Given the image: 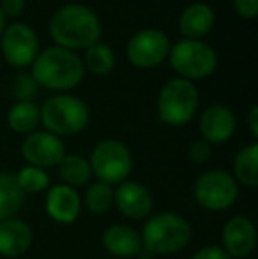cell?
I'll return each mask as SVG.
<instances>
[{
	"label": "cell",
	"mask_w": 258,
	"mask_h": 259,
	"mask_svg": "<svg viewBox=\"0 0 258 259\" xmlns=\"http://www.w3.org/2000/svg\"><path fill=\"white\" fill-rule=\"evenodd\" d=\"M38 83L32 78V74H18L11 83V96L16 99V103H34L38 96Z\"/></svg>",
	"instance_id": "26"
},
{
	"label": "cell",
	"mask_w": 258,
	"mask_h": 259,
	"mask_svg": "<svg viewBox=\"0 0 258 259\" xmlns=\"http://www.w3.org/2000/svg\"><path fill=\"white\" fill-rule=\"evenodd\" d=\"M32 78L38 87L65 92L78 87L85 74L82 58L71 50L52 46L38 53L32 62Z\"/></svg>",
	"instance_id": "2"
},
{
	"label": "cell",
	"mask_w": 258,
	"mask_h": 259,
	"mask_svg": "<svg viewBox=\"0 0 258 259\" xmlns=\"http://www.w3.org/2000/svg\"><path fill=\"white\" fill-rule=\"evenodd\" d=\"M198 109V90L184 78H172L163 85L158 97V115L170 127H182L193 120Z\"/></svg>",
	"instance_id": "5"
},
{
	"label": "cell",
	"mask_w": 258,
	"mask_h": 259,
	"mask_svg": "<svg viewBox=\"0 0 258 259\" xmlns=\"http://www.w3.org/2000/svg\"><path fill=\"white\" fill-rule=\"evenodd\" d=\"M21 154L28 166L48 169V167L59 166V162L64 159L65 145L62 138L48 131H34L25 138L21 145Z\"/></svg>",
	"instance_id": "11"
},
{
	"label": "cell",
	"mask_w": 258,
	"mask_h": 259,
	"mask_svg": "<svg viewBox=\"0 0 258 259\" xmlns=\"http://www.w3.org/2000/svg\"><path fill=\"white\" fill-rule=\"evenodd\" d=\"M248 127L253 138H258V106H253L248 113Z\"/></svg>",
	"instance_id": "31"
},
{
	"label": "cell",
	"mask_w": 258,
	"mask_h": 259,
	"mask_svg": "<svg viewBox=\"0 0 258 259\" xmlns=\"http://www.w3.org/2000/svg\"><path fill=\"white\" fill-rule=\"evenodd\" d=\"M25 203V192L20 189L16 177L9 171H0V221L13 219Z\"/></svg>",
	"instance_id": "19"
},
{
	"label": "cell",
	"mask_w": 258,
	"mask_h": 259,
	"mask_svg": "<svg viewBox=\"0 0 258 259\" xmlns=\"http://www.w3.org/2000/svg\"><path fill=\"white\" fill-rule=\"evenodd\" d=\"M234 7L239 16L242 18H256L258 14V0H234Z\"/></svg>",
	"instance_id": "29"
},
{
	"label": "cell",
	"mask_w": 258,
	"mask_h": 259,
	"mask_svg": "<svg viewBox=\"0 0 258 259\" xmlns=\"http://www.w3.org/2000/svg\"><path fill=\"white\" fill-rule=\"evenodd\" d=\"M57 167H59V175L64 180V184L72 189L87 185L90 177H92V169H90L89 160L85 157L76 154H65Z\"/></svg>",
	"instance_id": "21"
},
{
	"label": "cell",
	"mask_w": 258,
	"mask_h": 259,
	"mask_svg": "<svg viewBox=\"0 0 258 259\" xmlns=\"http://www.w3.org/2000/svg\"><path fill=\"white\" fill-rule=\"evenodd\" d=\"M45 208L52 221L59 222V224H72L82 211V198L76 192V189L69 187V185H53L46 192Z\"/></svg>",
	"instance_id": "15"
},
{
	"label": "cell",
	"mask_w": 258,
	"mask_h": 259,
	"mask_svg": "<svg viewBox=\"0 0 258 259\" xmlns=\"http://www.w3.org/2000/svg\"><path fill=\"white\" fill-rule=\"evenodd\" d=\"M198 127L202 140L210 145H221L227 143L237 131V116L227 104H210L203 109Z\"/></svg>",
	"instance_id": "13"
},
{
	"label": "cell",
	"mask_w": 258,
	"mask_h": 259,
	"mask_svg": "<svg viewBox=\"0 0 258 259\" xmlns=\"http://www.w3.org/2000/svg\"><path fill=\"white\" fill-rule=\"evenodd\" d=\"M193 194L202 208L209 211H223L237 201L239 184L228 171L209 169L196 178Z\"/></svg>",
	"instance_id": "8"
},
{
	"label": "cell",
	"mask_w": 258,
	"mask_h": 259,
	"mask_svg": "<svg viewBox=\"0 0 258 259\" xmlns=\"http://www.w3.org/2000/svg\"><path fill=\"white\" fill-rule=\"evenodd\" d=\"M223 249L232 259H246L256 247V228L244 215L230 217L221 231Z\"/></svg>",
	"instance_id": "12"
},
{
	"label": "cell",
	"mask_w": 258,
	"mask_h": 259,
	"mask_svg": "<svg viewBox=\"0 0 258 259\" xmlns=\"http://www.w3.org/2000/svg\"><path fill=\"white\" fill-rule=\"evenodd\" d=\"M101 242H103V247L108 254L121 259L134 257L143 250L140 233H136L126 224L108 226L101 236Z\"/></svg>",
	"instance_id": "17"
},
{
	"label": "cell",
	"mask_w": 258,
	"mask_h": 259,
	"mask_svg": "<svg viewBox=\"0 0 258 259\" xmlns=\"http://www.w3.org/2000/svg\"><path fill=\"white\" fill-rule=\"evenodd\" d=\"M41 113V123L45 131L55 134V136H75L80 134L90 120L89 106L80 97L60 94L45 101L39 108Z\"/></svg>",
	"instance_id": "4"
},
{
	"label": "cell",
	"mask_w": 258,
	"mask_h": 259,
	"mask_svg": "<svg viewBox=\"0 0 258 259\" xmlns=\"http://www.w3.org/2000/svg\"><path fill=\"white\" fill-rule=\"evenodd\" d=\"M89 164L92 175H96L99 182L119 185L133 169V155L122 141L103 140L92 148Z\"/></svg>",
	"instance_id": "7"
},
{
	"label": "cell",
	"mask_w": 258,
	"mask_h": 259,
	"mask_svg": "<svg viewBox=\"0 0 258 259\" xmlns=\"http://www.w3.org/2000/svg\"><path fill=\"white\" fill-rule=\"evenodd\" d=\"M4 16H20L25 11V0H0Z\"/></svg>",
	"instance_id": "30"
},
{
	"label": "cell",
	"mask_w": 258,
	"mask_h": 259,
	"mask_svg": "<svg viewBox=\"0 0 258 259\" xmlns=\"http://www.w3.org/2000/svg\"><path fill=\"white\" fill-rule=\"evenodd\" d=\"M234 178L237 184H242L248 189L258 185V145L249 143L241 148L234 160Z\"/></svg>",
	"instance_id": "20"
},
{
	"label": "cell",
	"mask_w": 258,
	"mask_h": 259,
	"mask_svg": "<svg viewBox=\"0 0 258 259\" xmlns=\"http://www.w3.org/2000/svg\"><path fill=\"white\" fill-rule=\"evenodd\" d=\"M170 39L163 30L145 28L133 35L126 46V57L134 67L152 69L159 65L170 53Z\"/></svg>",
	"instance_id": "9"
},
{
	"label": "cell",
	"mask_w": 258,
	"mask_h": 259,
	"mask_svg": "<svg viewBox=\"0 0 258 259\" xmlns=\"http://www.w3.org/2000/svg\"><path fill=\"white\" fill-rule=\"evenodd\" d=\"M188 155H190V159L193 160L195 164H203L210 159V155H212V145H210L209 141L202 140V138H200V140H195L193 143L190 145Z\"/></svg>",
	"instance_id": "27"
},
{
	"label": "cell",
	"mask_w": 258,
	"mask_h": 259,
	"mask_svg": "<svg viewBox=\"0 0 258 259\" xmlns=\"http://www.w3.org/2000/svg\"><path fill=\"white\" fill-rule=\"evenodd\" d=\"M14 177H16L18 185L25 194H39V192H45L50 189V175L41 167L27 164Z\"/></svg>",
	"instance_id": "25"
},
{
	"label": "cell",
	"mask_w": 258,
	"mask_h": 259,
	"mask_svg": "<svg viewBox=\"0 0 258 259\" xmlns=\"http://www.w3.org/2000/svg\"><path fill=\"white\" fill-rule=\"evenodd\" d=\"M4 28H6V16H4L2 9H0V37H2V34H4Z\"/></svg>",
	"instance_id": "32"
},
{
	"label": "cell",
	"mask_w": 258,
	"mask_h": 259,
	"mask_svg": "<svg viewBox=\"0 0 258 259\" xmlns=\"http://www.w3.org/2000/svg\"><path fill=\"white\" fill-rule=\"evenodd\" d=\"M114 205L124 217L131 221H141L152 213V194L143 184L134 180H124L117 185L114 196Z\"/></svg>",
	"instance_id": "14"
},
{
	"label": "cell",
	"mask_w": 258,
	"mask_h": 259,
	"mask_svg": "<svg viewBox=\"0 0 258 259\" xmlns=\"http://www.w3.org/2000/svg\"><path fill=\"white\" fill-rule=\"evenodd\" d=\"M141 247L149 254L168 256L182 250L191 240V224L179 213L159 211L145 221L140 233Z\"/></svg>",
	"instance_id": "3"
},
{
	"label": "cell",
	"mask_w": 258,
	"mask_h": 259,
	"mask_svg": "<svg viewBox=\"0 0 258 259\" xmlns=\"http://www.w3.org/2000/svg\"><path fill=\"white\" fill-rule=\"evenodd\" d=\"M83 67H87L94 74L104 76L114 71L115 67V53L104 42L97 41L96 45L89 46L85 50V58H83Z\"/></svg>",
	"instance_id": "23"
},
{
	"label": "cell",
	"mask_w": 258,
	"mask_h": 259,
	"mask_svg": "<svg viewBox=\"0 0 258 259\" xmlns=\"http://www.w3.org/2000/svg\"><path fill=\"white\" fill-rule=\"evenodd\" d=\"M168 60L173 71L184 79L209 78L217 67V55L207 42L198 39H180L170 48Z\"/></svg>",
	"instance_id": "6"
},
{
	"label": "cell",
	"mask_w": 258,
	"mask_h": 259,
	"mask_svg": "<svg viewBox=\"0 0 258 259\" xmlns=\"http://www.w3.org/2000/svg\"><path fill=\"white\" fill-rule=\"evenodd\" d=\"M41 122L39 106L35 103H14L7 113V125L16 134H30Z\"/></svg>",
	"instance_id": "22"
},
{
	"label": "cell",
	"mask_w": 258,
	"mask_h": 259,
	"mask_svg": "<svg viewBox=\"0 0 258 259\" xmlns=\"http://www.w3.org/2000/svg\"><path fill=\"white\" fill-rule=\"evenodd\" d=\"M114 196H115V189L114 185L104 184V182H94L89 185V189L85 191L83 196V205L87 210L94 215H99L108 211L114 206Z\"/></svg>",
	"instance_id": "24"
},
{
	"label": "cell",
	"mask_w": 258,
	"mask_h": 259,
	"mask_svg": "<svg viewBox=\"0 0 258 259\" xmlns=\"http://www.w3.org/2000/svg\"><path fill=\"white\" fill-rule=\"evenodd\" d=\"M50 35L59 48L87 50L101 39V21L90 7L67 4L50 20Z\"/></svg>",
	"instance_id": "1"
},
{
	"label": "cell",
	"mask_w": 258,
	"mask_h": 259,
	"mask_svg": "<svg viewBox=\"0 0 258 259\" xmlns=\"http://www.w3.org/2000/svg\"><path fill=\"white\" fill-rule=\"evenodd\" d=\"M0 50L7 64L13 67L32 65L39 53V41L35 32L25 23H13L4 28L0 37Z\"/></svg>",
	"instance_id": "10"
},
{
	"label": "cell",
	"mask_w": 258,
	"mask_h": 259,
	"mask_svg": "<svg viewBox=\"0 0 258 259\" xmlns=\"http://www.w3.org/2000/svg\"><path fill=\"white\" fill-rule=\"evenodd\" d=\"M214 21V11L210 6L203 2L190 4L179 16V30L186 39H202L212 30Z\"/></svg>",
	"instance_id": "18"
},
{
	"label": "cell",
	"mask_w": 258,
	"mask_h": 259,
	"mask_svg": "<svg viewBox=\"0 0 258 259\" xmlns=\"http://www.w3.org/2000/svg\"><path fill=\"white\" fill-rule=\"evenodd\" d=\"M34 233L32 228L21 219L0 221V256L18 257L32 247Z\"/></svg>",
	"instance_id": "16"
},
{
	"label": "cell",
	"mask_w": 258,
	"mask_h": 259,
	"mask_svg": "<svg viewBox=\"0 0 258 259\" xmlns=\"http://www.w3.org/2000/svg\"><path fill=\"white\" fill-rule=\"evenodd\" d=\"M190 259H232L227 254V250L223 247H217V245H207L198 249L196 252L191 256Z\"/></svg>",
	"instance_id": "28"
}]
</instances>
